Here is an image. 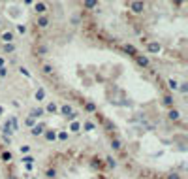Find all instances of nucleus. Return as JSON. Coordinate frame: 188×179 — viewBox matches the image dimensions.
I'll list each match as a JSON object with an SVG mask.
<instances>
[{
	"label": "nucleus",
	"mask_w": 188,
	"mask_h": 179,
	"mask_svg": "<svg viewBox=\"0 0 188 179\" xmlns=\"http://www.w3.org/2000/svg\"><path fill=\"white\" fill-rule=\"evenodd\" d=\"M47 179H106V174L94 159L60 156L51 162Z\"/></svg>",
	"instance_id": "1"
},
{
	"label": "nucleus",
	"mask_w": 188,
	"mask_h": 179,
	"mask_svg": "<svg viewBox=\"0 0 188 179\" xmlns=\"http://www.w3.org/2000/svg\"><path fill=\"white\" fill-rule=\"evenodd\" d=\"M0 179H10V177H8V175H6V174H4V171H2V170H0Z\"/></svg>",
	"instance_id": "2"
}]
</instances>
